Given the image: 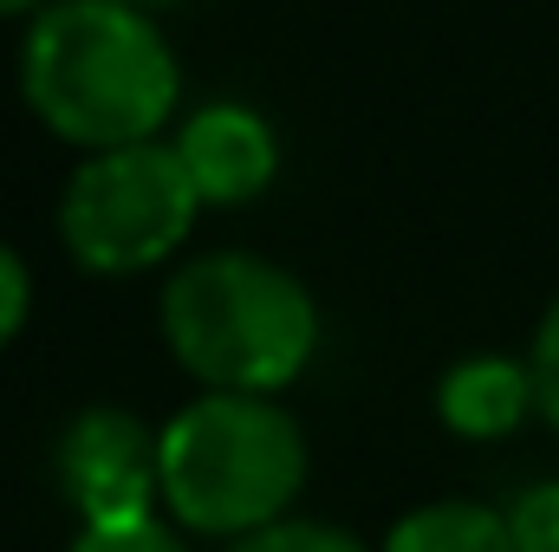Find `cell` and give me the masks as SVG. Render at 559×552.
<instances>
[{
	"label": "cell",
	"instance_id": "11",
	"mask_svg": "<svg viewBox=\"0 0 559 552\" xmlns=\"http://www.w3.org/2000/svg\"><path fill=\"white\" fill-rule=\"evenodd\" d=\"M72 552H182V540L156 527L150 514H138V520H85Z\"/></svg>",
	"mask_w": 559,
	"mask_h": 552
},
{
	"label": "cell",
	"instance_id": "7",
	"mask_svg": "<svg viewBox=\"0 0 559 552\" xmlns=\"http://www.w3.org/2000/svg\"><path fill=\"white\" fill-rule=\"evenodd\" d=\"M540 404L534 391V364L514 358H462L442 384H436V410L455 435L468 442H495L508 429H521V416Z\"/></svg>",
	"mask_w": 559,
	"mask_h": 552
},
{
	"label": "cell",
	"instance_id": "4",
	"mask_svg": "<svg viewBox=\"0 0 559 552\" xmlns=\"http://www.w3.org/2000/svg\"><path fill=\"white\" fill-rule=\"evenodd\" d=\"M202 208L209 202L182 149L143 137L118 149H85L59 202V235L85 274H143L189 241Z\"/></svg>",
	"mask_w": 559,
	"mask_h": 552
},
{
	"label": "cell",
	"instance_id": "5",
	"mask_svg": "<svg viewBox=\"0 0 559 552\" xmlns=\"http://www.w3.org/2000/svg\"><path fill=\"white\" fill-rule=\"evenodd\" d=\"M59 468L85 520H138L163 501V435L131 410H85L66 429Z\"/></svg>",
	"mask_w": 559,
	"mask_h": 552
},
{
	"label": "cell",
	"instance_id": "10",
	"mask_svg": "<svg viewBox=\"0 0 559 552\" xmlns=\"http://www.w3.org/2000/svg\"><path fill=\"white\" fill-rule=\"evenodd\" d=\"M508 540H514V552H559V481L527 488L508 507Z\"/></svg>",
	"mask_w": 559,
	"mask_h": 552
},
{
	"label": "cell",
	"instance_id": "2",
	"mask_svg": "<svg viewBox=\"0 0 559 552\" xmlns=\"http://www.w3.org/2000/svg\"><path fill=\"white\" fill-rule=\"evenodd\" d=\"M163 338L209 391H286L319 351V305L261 254H202L163 286Z\"/></svg>",
	"mask_w": 559,
	"mask_h": 552
},
{
	"label": "cell",
	"instance_id": "15",
	"mask_svg": "<svg viewBox=\"0 0 559 552\" xmlns=\"http://www.w3.org/2000/svg\"><path fill=\"white\" fill-rule=\"evenodd\" d=\"M131 7H143V13H156V7H176V0H131Z\"/></svg>",
	"mask_w": 559,
	"mask_h": 552
},
{
	"label": "cell",
	"instance_id": "6",
	"mask_svg": "<svg viewBox=\"0 0 559 552\" xmlns=\"http://www.w3.org/2000/svg\"><path fill=\"white\" fill-rule=\"evenodd\" d=\"M176 149H182V163H189V176H195L209 208H241V202L267 195V182L280 176V137L254 105H209V111H195L176 131Z\"/></svg>",
	"mask_w": 559,
	"mask_h": 552
},
{
	"label": "cell",
	"instance_id": "9",
	"mask_svg": "<svg viewBox=\"0 0 559 552\" xmlns=\"http://www.w3.org/2000/svg\"><path fill=\"white\" fill-rule=\"evenodd\" d=\"M228 552H365V547L338 527H319V520H267V527L241 533Z\"/></svg>",
	"mask_w": 559,
	"mask_h": 552
},
{
	"label": "cell",
	"instance_id": "8",
	"mask_svg": "<svg viewBox=\"0 0 559 552\" xmlns=\"http://www.w3.org/2000/svg\"><path fill=\"white\" fill-rule=\"evenodd\" d=\"M384 552H514L508 514L475 507V501H429L391 527Z\"/></svg>",
	"mask_w": 559,
	"mask_h": 552
},
{
	"label": "cell",
	"instance_id": "12",
	"mask_svg": "<svg viewBox=\"0 0 559 552\" xmlns=\"http://www.w3.org/2000/svg\"><path fill=\"white\" fill-rule=\"evenodd\" d=\"M534 391H540V410H547V422L559 429V292L554 305H547V319H540V332H534Z\"/></svg>",
	"mask_w": 559,
	"mask_h": 552
},
{
	"label": "cell",
	"instance_id": "14",
	"mask_svg": "<svg viewBox=\"0 0 559 552\" xmlns=\"http://www.w3.org/2000/svg\"><path fill=\"white\" fill-rule=\"evenodd\" d=\"M39 7H52V0H0V20H20V13H39Z\"/></svg>",
	"mask_w": 559,
	"mask_h": 552
},
{
	"label": "cell",
	"instance_id": "3",
	"mask_svg": "<svg viewBox=\"0 0 559 552\" xmlns=\"http://www.w3.org/2000/svg\"><path fill=\"white\" fill-rule=\"evenodd\" d=\"M306 488L299 422L254 391H209L163 429V507L195 533H254Z\"/></svg>",
	"mask_w": 559,
	"mask_h": 552
},
{
	"label": "cell",
	"instance_id": "13",
	"mask_svg": "<svg viewBox=\"0 0 559 552\" xmlns=\"http://www.w3.org/2000/svg\"><path fill=\"white\" fill-rule=\"evenodd\" d=\"M26 305H33V279H26V261L0 241V345L26 325Z\"/></svg>",
	"mask_w": 559,
	"mask_h": 552
},
{
	"label": "cell",
	"instance_id": "1",
	"mask_svg": "<svg viewBox=\"0 0 559 552\" xmlns=\"http://www.w3.org/2000/svg\"><path fill=\"white\" fill-rule=\"evenodd\" d=\"M20 92L59 143L118 149L169 124L182 65L163 26L131 0H52L26 26Z\"/></svg>",
	"mask_w": 559,
	"mask_h": 552
}]
</instances>
